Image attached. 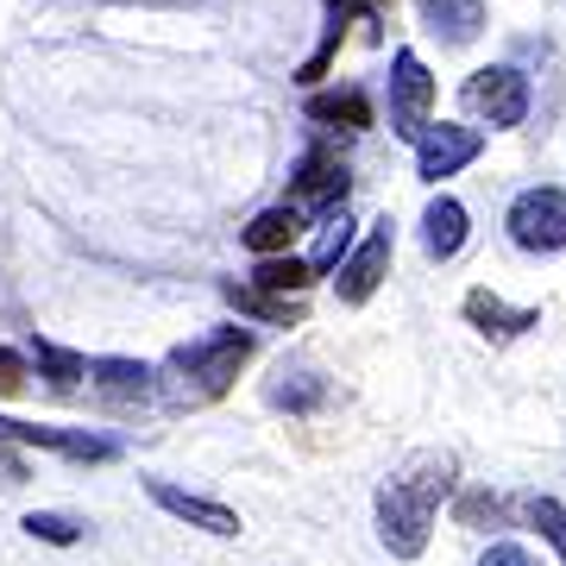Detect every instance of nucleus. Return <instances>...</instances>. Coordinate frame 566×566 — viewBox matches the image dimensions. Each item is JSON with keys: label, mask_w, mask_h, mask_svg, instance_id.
<instances>
[{"label": "nucleus", "mask_w": 566, "mask_h": 566, "mask_svg": "<svg viewBox=\"0 0 566 566\" xmlns=\"http://www.w3.org/2000/svg\"><path fill=\"white\" fill-rule=\"evenodd\" d=\"M460 485V460L441 453V447H422L409 453L385 485H378V542L397 554V560H422L428 535H434V516Z\"/></svg>", "instance_id": "nucleus-1"}, {"label": "nucleus", "mask_w": 566, "mask_h": 566, "mask_svg": "<svg viewBox=\"0 0 566 566\" xmlns=\"http://www.w3.org/2000/svg\"><path fill=\"white\" fill-rule=\"evenodd\" d=\"M252 353H259V334L252 327H208L196 340L170 346V359L158 371V390H170L177 409H202V403H214V397L233 390V378L252 365Z\"/></svg>", "instance_id": "nucleus-2"}, {"label": "nucleus", "mask_w": 566, "mask_h": 566, "mask_svg": "<svg viewBox=\"0 0 566 566\" xmlns=\"http://www.w3.org/2000/svg\"><path fill=\"white\" fill-rule=\"evenodd\" d=\"M504 233L516 252H535V259L542 252H566V189H554V182L523 189L504 214Z\"/></svg>", "instance_id": "nucleus-3"}, {"label": "nucleus", "mask_w": 566, "mask_h": 566, "mask_svg": "<svg viewBox=\"0 0 566 566\" xmlns=\"http://www.w3.org/2000/svg\"><path fill=\"white\" fill-rule=\"evenodd\" d=\"M460 102H465V114H479V120H491V126H523L535 95H528V76L516 63H485V70L465 76Z\"/></svg>", "instance_id": "nucleus-4"}, {"label": "nucleus", "mask_w": 566, "mask_h": 566, "mask_svg": "<svg viewBox=\"0 0 566 566\" xmlns=\"http://www.w3.org/2000/svg\"><path fill=\"white\" fill-rule=\"evenodd\" d=\"M390 252H397L390 221H371V233H365V240L334 264V271H340V277H334V296H340L346 308L371 303V296H378V283H385V271H390Z\"/></svg>", "instance_id": "nucleus-5"}, {"label": "nucleus", "mask_w": 566, "mask_h": 566, "mask_svg": "<svg viewBox=\"0 0 566 566\" xmlns=\"http://www.w3.org/2000/svg\"><path fill=\"white\" fill-rule=\"evenodd\" d=\"M385 102H390V133H397V139H416V133L428 126V107H434V76H428V63L416 57V51H397V57H390Z\"/></svg>", "instance_id": "nucleus-6"}, {"label": "nucleus", "mask_w": 566, "mask_h": 566, "mask_svg": "<svg viewBox=\"0 0 566 566\" xmlns=\"http://www.w3.org/2000/svg\"><path fill=\"white\" fill-rule=\"evenodd\" d=\"M409 145H416V177L422 182L453 177V170H465V164L485 151V139H479L472 126H422Z\"/></svg>", "instance_id": "nucleus-7"}, {"label": "nucleus", "mask_w": 566, "mask_h": 566, "mask_svg": "<svg viewBox=\"0 0 566 566\" xmlns=\"http://www.w3.org/2000/svg\"><path fill=\"white\" fill-rule=\"evenodd\" d=\"M145 497L164 510V516H177V523L202 528V535H221V542H233L240 535V516L227 504H214V497H196V491L170 485V479H145Z\"/></svg>", "instance_id": "nucleus-8"}, {"label": "nucleus", "mask_w": 566, "mask_h": 566, "mask_svg": "<svg viewBox=\"0 0 566 566\" xmlns=\"http://www.w3.org/2000/svg\"><path fill=\"white\" fill-rule=\"evenodd\" d=\"M334 397V385H327L322 371L308 359H283L271 378H264V403L283 409V416H315V409Z\"/></svg>", "instance_id": "nucleus-9"}, {"label": "nucleus", "mask_w": 566, "mask_h": 566, "mask_svg": "<svg viewBox=\"0 0 566 566\" xmlns=\"http://www.w3.org/2000/svg\"><path fill=\"white\" fill-rule=\"evenodd\" d=\"M465 322L479 327L491 346H510L523 340L528 327H542V308H510L497 290H465Z\"/></svg>", "instance_id": "nucleus-10"}, {"label": "nucleus", "mask_w": 566, "mask_h": 566, "mask_svg": "<svg viewBox=\"0 0 566 566\" xmlns=\"http://www.w3.org/2000/svg\"><path fill=\"white\" fill-rule=\"evenodd\" d=\"M88 385L120 409L126 403H151V397H158V365H145V359H88Z\"/></svg>", "instance_id": "nucleus-11"}, {"label": "nucleus", "mask_w": 566, "mask_h": 566, "mask_svg": "<svg viewBox=\"0 0 566 566\" xmlns=\"http://www.w3.org/2000/svg\"><path fill=\"white\" fill-rule=\"evenodd\" d=\"M290 202H296V208H303V202H322V208L346 202V164H340V151L308 145L303 164H296V182H290Z\"/></svg>", "instance_id": "nucleus-12"}, {"label": "nucleus", "mask_w": 566, "mask_h": 566, "mask_svg": "<svg viewBox=\"0 0 566 566\" xmlns=\"http://www.w3.org/2000/svg\"><path fill=\"white\" fill-rule=\"evenodd\" d=\"M0 441L51 447V453H70V460H114V441H95V434H70V428H44V422H13V416H0Z\"/></svg>", "instance_id": "nucleus-13"}, {"label": "nucleus", "mask_w": 566, "mask_h": 566, "mask_svg": "<svg viewBox=\"0 0 566 566\" xmlns=\"http://www.w3.org/2000/svg\"><path fill=\"white\" fill-rule=\"evenodd\" d=\"M465 208L453 202V196H434V202L422 208V252L434 264H447V259H460V245H465Z\"/></svg>", "instance_id": "nucleus-14"}, {"label": "nucleus", "mask_w": 566, "mask_h": 566, "mask_svg": "<svg viewBox=\"0 0 566 566\" xmlns=\"http://www.w3.org/2000/svg\"><path fill=\"white\" fill-rule=\"evenodd\" d=\"M422 7V25L441 44H472L485 32V0H416Z\"/></svg>", "instance_id": "nucleus-15"}, {"label": "nucleus", "mask_w": 566, "mask_h": 566, "mask_svg": "<svg viewBox=\"0 0 566 566\" xmlns=\"http://www.w3.org/2000/svg\"><path fill=\"white\" fill-rule=\"evenodd\" d=\"M303 227H308V221H303V208H296V202H277V208H264V214H252L240 240H245V252L271 259V252H290Z\"/></svg>", "instance_id": "nucleus-16"}, {"label": "nucleus", "mask_w": 566, "mask_h": 566, "mask_svg": "<svg viewBox=\"0 0 566 566\" xmlns=\"http://www.w3.org/2000/svg\"><path fill=\"white\" fill-rule=\"evenodd\" d=\"M221 296L240 308V315H252V322H271V327L303 322V303H296V296H271L259 283H221Z\"/></svg>", "instance_id": "nucleus-17"}, {"label": "nucleus", "mask_w": 566, "mask_h": 566, "mask_svg": "<svg viewBox=\"0 0 566 566\" xmlns=\"http://www.w3.org/2000/svg\"><path fill=\"white\" fill-rule=\"evenodd\" d=\"M346 252H353V214H346V202H334L322 221H315V245H308V264H315V277H327V271L346 259Z\"/></svg>", "instance_id": "nucleus-18"}, {"label": "nucleus", "mask_w": 566, "mask_h": 566, "mask_svg": "<svg viewBox=\"0 0 566 566\" xmlns=\"http://www.w3.org/2000/svg\"><path fill=\"white\" fill-rule=\"evenodd\" d=\"M308 120L365 133V126H371V102H365L359 88H327V95H308Z\"/></svg>", "instance_id": "nucleus-19"}, {"label": "nucleus", "mask_w": 566, "mask_h": 566, "mask_svg": "<svg viewBox=\"0 0 566 566\" xmlns=\"http://www.w3.org/2000/svg\"><path fill=\"white\" fill-rule=\"evenodd\" d=\"M252 283H259V290H271V296H303L308 283H315V264L290 259V252H271V259H259Z\"/></svg>", "instance_id": "nucleus-20"}, {"label": "nucleus", "mask_w": 566, "mask_h": 566, "mask_svg": "<svg viewBox=\"0 0 566 566\" xmlns=\"http://www.w3.org/2000/svg\"><path fill=\"white\" fill-rule=\"evenodd\" d=\"M32 365L51 378V390H76L88 378V359L70 353V346H51V340H32Z\"/></svg>", "instance_id": "nucleus-21"}, {"label": "nucleus", "mask_w": 566, "mask_h": 566, "mask_svg": "<svg viewBox=\"0 0 566 566\" xmlns=\"http://www.w3.org/2000/svg\"><path fill=\"white\" fill-rule=\"evenodd\" d=\"M523 516H528V528H542V542L566 560V504L560 497H542L535 491V497H523Z\"/></svg>", "instance_id": "nucleus-22"}, {"label": "nucleus", "mask_w": 566, "mask_h": 566, "mask_svg": "<svg viewBox=\"0 0 566 566\" xmlns=\"http://www.w3.org/2000/svg\"><path fill=\"white\" fill-rule=\"evenodd\" d=\"M20 528L32 535V542H51V547H76L82 542V523L76 516H57V510H32Z\"/></svg>", "instance_id": "nucleus-23"}, {"label": "nucleus", "mask_w": 566, "mask_h": 566, "mask_svg": "<svg viewBox=\"0 0 566 566\" xmlns=\"http://www.w3.org/2000/svg\"><path fill=\"white\" fill-rule=\"evenodd\" d=\"M453 516H460V528H497L504 523V497H491V491H460Z\"/></svg>", "instance_id": "nucleus-24"}, {"label": "nucleus", "mask_w": 566, "mask_h": 566, "mask_svg": "<svg viewBox=\"0 0 566 566\" xmlns=\"http://www.w3.org/2000/svg\"><path fill=\"white\" fill-rule=\"evenodd\" d=\"M20 390H25V359L0 346V397H20Z\"/></svg>", "instance_id": "nucleus-25"}, {"label": "nucleus", "mask_w": 566, "mask_h": 566, "mask_svg": "<svg viewBox=\"0 0 566 566\" xmlns=\"http://www.w3.org/2000/svg\"><path fill=\"white\" fill-rule=\"evenodd\" d=\"M327 7H334V20H340V25H353L359 13H365V20H378L390 0H327Z\"/></svg>", "instance_id": "nucleus-26"}, {"label": "nucleus", "mask_w": 566, "mask_h": 566, "mask_svg": "<svg viewBox=\"0 0 566 566\" xmlns=\"http://www.w3.org/2000/svg\"><path fill=\"white\" fill-rule=\"evenodd\" d=\"M479 566H535V560H528V547H516V542H491Z\"/></svg>", "instance_id": "nucleus-27"}, {"label": "nucleus", "mask_w": 566, "mask_h": 566, "mask_svg": "<svg viewBox=\"0 0 566 566\" xmlns=\"http://www.w3.org/2000/svg\"><path fill=\"white\" fill-rule=\"evenodd\" d=\"M25 479V460L20 453H7V447H0V485H20Z\"/></svg>", "instance_id": "nucleus-28"}]
</instances>
